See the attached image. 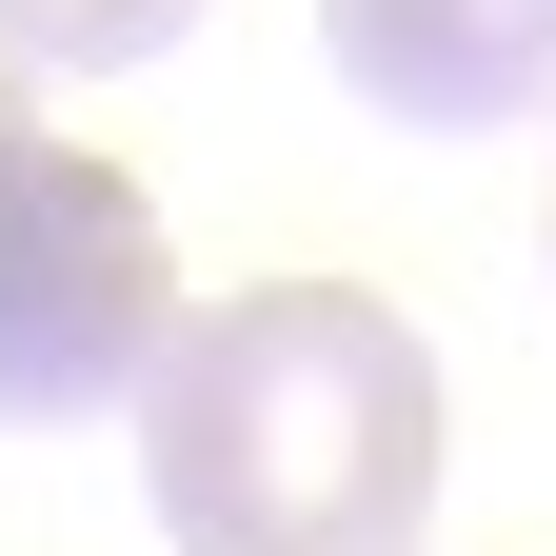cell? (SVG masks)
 Here are the masks:
<instances>
[{"label": "cell", "mask_w": 556, "mask_h": 556, "mask_svg": "<svg viewBox=\"0 0 556 556\" xmlns=\"http://www.w3.org/2000/svg\"><path fill=\"white\" fill-rule=\"evenodd\" d=\"M139 497L179 556H417L438 358L358 278H239L139 358Z\"/></svg>", "instance_id": "obj_1"}, {"label": "cell", "mask_w": 556, "mask_h": 556, "mask_svg": "<svg viewBox=\"0 0 556 556\" xmlns=\"http://www.w3.org/2000/svg\"><path fill=\"white\" fill-rule=\"evenodd\" d=\"M179 318L160 199H139L100 139H60L0 80V438H60V417H119L139 358Z\"/></svg>", "instance_id": "obj_2"}, {"label": "cell", "mask_w": 556, "mask_h": 556, "mask_svg": "<svg viewBox=\"0 0 556 556\" xmlns=\"http://www.w3.org/2000/svg\"><path fill=\"white\" fill-rule=\"evenodd\" d=\"M318 60L417 139H477V119H536L556 100V0H318Z\"/></svg>", "instance_id": "obj_3"}, {"label": "cell", "mask_w": 556, "mask_h": 556, "mask_svg": "<svg viewBox=\"0 0 556 556\" xmlns=\"http://www.w3.org/2000/svg\"><path fill=\"white\" fill-rule=\"evenodd\" d=\"M199 0H0V80H119V60H160Z\"/></svg>", "instance_id": "obj_4"}]
</instances>
